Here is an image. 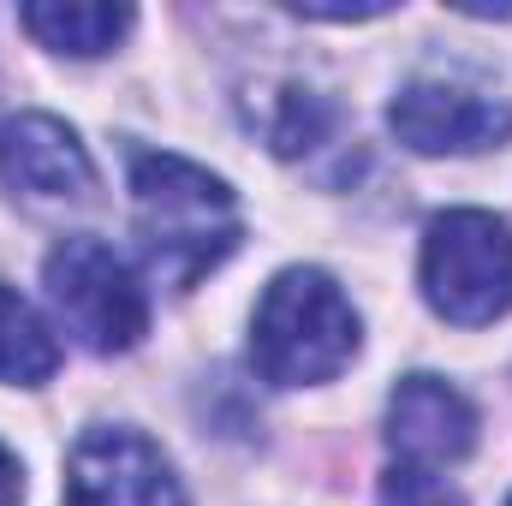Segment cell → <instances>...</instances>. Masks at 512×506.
Returning a JSON list of instances; mask_svg holds the SVG:
<instances>
[{"label":"cell","mask_w":512,"mask_h":506,"mask_svg":"<svg viewBox=\"0 0 512 506\" xmlns=\"http://www.w3.org/2000/svg\"><path fill=\"white\" fill-rule=\"evenodd\" d=\"M131 209H137V245L161 274V286L173 292H191L215 262L239 251L245 233L227 179L167 149H131Z\"/></svg>","instance_id":"1"},{"label":"cell","mask_w":512,"mask_h":506,"mask_svg":"<svg viewBox=\"0 0 512 506\" xmlns=\"http://www.w3.org/2000/svg\"><path fill=\"white\" fill-rule=\"evenodd\" d=\"M358 352V310L322 268H280L256 304L251 364L268 387L334 381Z\"/></svg>","instance_id":"2"},{"label":"cell","mask_w":512,"mask_h":506,"mask_svg":"<svg viewBox=\"0 0 512 506\" xmlns=\"http://www.w3.org/2000/svg\"><path fill=\"white\" fill-rule=\"evenodd\" d=\"M423 298L453 328L512 310V227L489 209H447L423 233Z\"/></svg>","instance_id":"3"},{"label":"cell","mask_w":512,"mask_h":506,"mask_svg":"<svg viewBox=\"0 0 512 506\" xmlns=\"http://www.w3.org/2000/svg\"><path fill=\"white\" fill-rule=\"evenodd\" d=\"M48 298L60 310V322L78 334V346H90L96 358L131 352L149 334V298L126 268V256L108 251L102 239H66L48 251Z\"/></svg>","instance_id":"4"},{"label":"cell","mask_w":512,"mask_h":506,"mask_svg":"<svg viewBox=\"0 0 512 506\" xmlns=\"http://www.w3.org/2000/svg\"><path fill=\"white\" fill-rule=\"evenodd\" d=\"M387 126L417 155H477V149H501L512 137V102L453 78H411L393 96Z\"/></svg>","instance_id":"5"},{"label":"cell","mask_w":512,"mask_h":506,"mask_svg":"<svg viewBox=\"0 0 512 506\" xmlns=\"http://www.w3.org/2000/svg\"><path fill=\"white\" fill-rule=\"evenodd\" d=\"M66 506H185V489L149 435L102 423L66 459Z\"/></svg>","instance_id":"6"},{"label":"cell","mask_w":512,"mask_h":506,"mask_svg":"<svg viewBox=\"0 0 512 506\" xmlns=\"http://www.w3.org/2000/svg\"><path fill=\"white\" fill-rule=\"evenodd\" d=\"M0 179L24 203H90L96 191L90 149L54 114H18L0 126Z\"/></svg>","instance_id":"7"},{"label":"cell","mask_w":512,"mask_h":506,"mask_svg":"<svg viewBox=\"0 0 512 506\" xmlns=\"http://www.w3.org/2000/svg\"><path fill=\"white\" fill-rule=\"evenodd\" d=\"M387 447L399 465H453L477 447V405L441 376H405L387 399Z\"/></svg>","instance_id":"8"},{"label":"cell","mask_w":512,"mask_h":506,"mask_svg":"<svg viewBox=\"0 0 512 506\" xmlns=\"http://www.w3.org/2000/svg\"><path fill=\"white\" fill-rule=\"evenodd\" d=\"M18 24L54 48V54H72V60H96L108 54L120 36L131 30V6H66V0H30L18 12Z\"/></svg>","instance_id":"9"},{"label":"cell","mask_w":512,"mask_h":506,"mask_svg":"<svg viewBox=\"0 0 512 506\" xmlns=\"http://www.w3.org/2000/svg\"><path fill=\"white\" fill-rule=\"evenodd\" d=\"M54 370H60V340L12 286H0V381L42 387Z\"/></svg>","instance_id":"10"},{"label":"cell","mask_w":512,"mask_h":506,"mask_svg":"<svg viewBox=\"0 0 512 506\" xmlns=\"http://www.w3.org/2000/svg\"><path fill=\"white\" fill-rule=\"evenodd\" d=\"M334 108L316 96V90H304V84H280L274 90V102L262 108V137H268V149L274 155H286V161H298V155H310V149H322L328 137H334Z\"/></svg>","instance_id":"11"},{"label":"cell","mask_w":512,"mask_h":506,"mask_svg":"<svg viewBox=\"0 0 512 506\" xmlns=\"http://www.w3.org/2000/svg\"><path fill=\"white\" fill-rule=\"evenodd\" d=\"M382 506H465L459 489H447L423 465H387L382 471Z\"/></svg>","instance_id":"12"},{"label":"cell","mask_w":512,"mask_h":506,"mask_svg":"<svg viewBox=\"0 0 512 506\" xmlns=\"http://www.w3.org/2000/svg\"><path fill=\"white\" fill-rule=\"evenodd\" d=\"M18 501H24V465H18V453L0 447V506H18Z\"/></svg>","instance_id":"13"},{"label":"cell","mask_w":512,"mask_h":506,"mask_svg":"<svg viewBox=\"0 0 512 506\" xmlns=\"http://www.w3.org/2000/svg\"><path fill=\"white\" fill-rule=\"evenodd\" d=\"M507 506H512V501H507Z\"/></svg>","instance_id":"14"}]
</instances>
